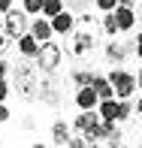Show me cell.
Masks as SVG:
<instances>
[{"instance_id": "cell-1", "label": "cell", "mask_w": 142, "mask_h": 148, "mask_svg": "<svg viewBox=\"0 0 142 148\" xmlns=\"http://www.w3.org/2000/svg\"><path fill=\"white\" fill-rule=\"evenodd\" d=\"M94 42H97V18H94V15H82L76 21V30H73L70 51L76 58H82V55H88V51L94 49Z\"/></svg>"}, {"instance_id": "cell-2", "label": "cell", "mask_w": 142, "mask_h": 148, "mask_svg": "<svg viewBox=\"0 0 142 148\" xmlns=\"http://www.w3.org/2000/svg\"><path fill=\"white\" fill-rule=\"evenodd\" d=\"M15 82H18V91H21V97H24V100H30L33 94L39 91V66L18 64V66H15Z\"/></svg>"}, {"instance_id": "cell-3", "label": "cell", "mask_w": 142, "mask_h": 148, "mask_svg": "<svg viewBox=\"0 0 142 148\" xmlns=\"http://www.w3.org/2000/svg\"><path fill=\"white\" fill-rule=\"evenodd\" d=\"M36 66L43 73H55L60 66V49L55 42H43L39 45V55H36Z\"/></svg>"}, {"instance_id": "cell-4", "label": "cell", "mask_w": 142, "mask_h": 148, "mask_svg": "<svg viewBox=\"0 0 142 148\" xmlns=\"http://www.w3.org/2000/svg\"><path fill=\"white\" fill-rule=\"evenodd\" d=\"M109 82L115 85V94H118L121 100H130L133 91H136V85H139V79H133L130 73H124V70H115V73H109Z\"/></svg>"}, {"instance_id": "cell-5", "label": "cell", "mask_w": 142, "mask_h": 148, "mask_svg": "<svg viewBox=\"0 0 142 148\" xmlns=\"http://www.w3.org/2000/svg\"><path fill=\"white\" fill-rule=\"evenodd\" d=\"M3 27L9 33V39H18L24 30H27V12H18V9H9L3 18Z\"/></svg>"}, {"instance_id": "cell-6", "label": "cell", "mask_w": 142, "mask_h": 148, "mask_svg": "<svg viewBox=\"0 0 142 148\" xmlns=\"http://www.w3.org/2000/svg\"><path fill=\"white\" fill-rule=\"evenodd\" d=\"M97 103H100V94H97V88H94V85L79 88V94H76V106H79V109H94Z\"/></svg>"}, {"instance_id": "cell-7", "label": "cell", "mask_w": 142, "mask_h": 148, "mask_svg": "<svg viewBox=\"0 0 142 148\" xmlns=\"http://www.w3.org/2000/svg\"><path fill=\"white\" fill-rule=\"evenodd\" d=\"M76 21H79V18L64 9V12H58V15L51 18V27H55V33H73V30H76Z\"/></svg>"}, {"instance_id": "cell-8", "label": "cell", "mask_w": 142, "mask_h": 148, "mask_svg": "<svg viewBox=\"0 0 142 148\" xmlns=\"http://www.w3.org/2000/svg\"><path fill=\"white\" fill-rule=\"evenodd\" d=\"M112 15H115V21H118V27L121 30H130L133 24H136V12L130 9V6H124V3H118L112 9Z\"/></svg>"}, {"instance_id": "cell-9", "label": "cell", "mask_w": 142, "mask_h": 148, "mask_svg": "<svg viewBox=\"0 0 142 148\" xmlns=\"http://www.w3.org/2000/svg\"><path fill=\"white\" fill-rule=\"evenodd\" d=\"M15 42H18V51H21L24 58H36V55H39V45H43L33 33H21Z\"/></svg>"}, {"instance_id": "cell-10", "label": "cell", "mask_w": 142, "mask_h": 148, "mask_svg": "<svg viewBox=\"0 0 142 148\" xmlns=\"http://www.w3.org/2000/svg\"><path fill=\"white\" fill-rule=\"evenodd\" d=\"M30 33L39 39V42H49L51 33H55V27H51V21H45V18H36V21L30 24Z\"/></svg>"}, {"instance_id": "cell-11", "label": "cell", "mask_w": 142, "mask_h": 148, "mask_svg": "<svg viewBox=\"0 0 142 148\" xmlns=\"http://www.w3.org/2000/svg\"><path fill=\"white\" fill-rule=\"evenodd\" d=\"M94 88H97L100 100H112V94H115V85L109 79H103V76H94Z\"/></svg>"}, {"instance_id": "cell-12", "label": "cell", "mask_w": 142, "mask_h": 148, "mask_svg": "<svg viewBox=\"0 0 142 148\" xmlns=\"http://www.w3.org/2000/svg\"><path fill=\"white\" fill-rule=\"evenodd\" d=\"M51 136H55V145L58 148H64L67 142H70V127H67L64 121H58V124L51 127Z\"/></svg>"}, {"instance_id": "cell-13", "label": "cell", "mask_w": 142, "mask_h": 148, "mask_svg": "<svg viewBox=\"0 0 142 148\" xmlns=\"http://www.w3.org/2000/svg\"><path fill=\"white\" fill-rule=\"evenodd\" d=\"M118 106L115 100H100V115H103L106 121H118Z\"/></svg>"}, {"instance_id": "cell-14", "label": "cell", "mask_w": 142, "mask_h": 148, "mask_svg": "<svg viewBox=\"0 0 142 148\" xmlns=\"http://www.w3.org/2000/svg\"><path fill=\"white\" fill-rule=\"evenodd\" d=\"M124 55H127V49H124L121 42H109V45H106V58H109L112 64H121Z\"/></svg>"}, {"instance_id": "cell-15", "label": "cell", "mask_w": 142, "mask_h": 148, "mask_svg": "<svg viewBox=\"0 0 142 148\" xmlns=\"http://www.w3.org/2000/svg\"><path fill=\"white\" fill-rule=\"evenodd\" d=\"M58 12H64V3H60V0H45V6H43V15H45V18H55Z\"/></svg>"}, {"instance_id": "cell-16", "label": "cell", "mask_w": 142, "mask_h": 148, "mask_svg": "<svg viewBox=\"0 0 142 148\" xmlns=\"http://www.w3.org/2000/svg\"><path fill=\"white\" fill-rule=\"evenodd\" d=\"M103 30L109 33V36H115V33L121 30V27H118V21H115V15H112V12H106V18H103Z\"/></svg>"}, {"instance_id": "cell-17", "label": "cell", "mask_w": 142, "mask_h": 148, "mask_svg": "<svg viewBox=\"0 0 142 148\" xmlns=\"http://www.w3.org/2000/svg\"><path fill=\"white\" fill-rule=\"evenodd\" d=\"M43 6H45V0H24V12L27 15H39Z\"/></svg>"}, {"instance_id": "cell-18", "label": "cell", "mask_w": 142, "mask_h": 148, "mask_svg": "<svg viewBox=\"0 0 142 148\" xmlns=\"http://www.w3.org/2000/svg\"><path fill=\"white\" fill-rule=\"evenodd\" d=\"M73 79H76V85H79V88H85V85H94V73H85V70H79Z\"/></svg>"}, {"instance_id": "cell-19", "label": "cell", "mask_w": 142, "mask_h": 148, "mask_svg": "<svg viewBox=\"0 0 142 148\" xmlns=\"http://www.w3.org/2000/svg\"><path fill=\"white\" fill-rule=\"evenodd\" d=\"M130 115H133V106H130V103L124 100V103L118 106V121H124V118H130Z\"/></svg>"}, {"instance_id": "cell-20", "label": "cell", "mask_w": 142, "mask_h": 148, "mask_svg": "<svg viewBox=\"0 0 142 148\" xmlns=\"http://www.w3.org/2000/svg\"><path fill=\"white\" fill-rule=\"evenodd\" d=\"M118 3H121V0H97V6H100L103 12H112L115 6H118Z\"/></svg>"}, {"instance_id": "cell-21", "label": "cell", "mask_w": 142, "mask_h": 148, "mask_svg": "<svg viewBox=\"0 0 142 148\" xmlns=\"http://www.w3.org/2000/svg\"><path fill=\"white\" fill-rule=\"evenodd\" d=\"M9 97V85H6V79H0V103Z\"/></svg>"}, {"instance_id": "cell-22", "label": "cell", "mask_w": 142, "mask_h": 148, "mask_svg": "<svg viewBox=\"0 0 142 148\" xmlns=\"http://www.w3.org/2000/svg\"><path fill=\"white\" fill-rule=\"evenodd\" d=\"M9 9H12V0H0V15H6Z\"/></svg>"}, {"instance_id": "cell-23", "label": "cell", "mask_w": 142, "mask_h": 148, "mask_svg": "<svg viewBox=\"0 0 142 148\" xmlns=\"http://www.w3.org/2000/svg\"><path fill=\"white\" fill-rule=\"evenodd\" d=\"M6 118H9V109H6V106L0 103V124H6Z\"/></svg>"}, {"instance_id": "cell-24", "label": "cell", "mask_w": 142, "mask_h": 148, "mask_svg": "<svg viewBox=\"0 0 142 148\" xmlns=\"http://www.w3.org/2000/svg\"><path fill=\"white\" fill-rule=\"evenodd\" d=\"M6 70H9V64H6V60L0 58V79H6Z\"/></svg>"}, {"instance_id": "cell-25", "label": "cell", "mask_w": 142, "mask_h": 148, "mask_svg": "<svg viewBox=\"0 0 142 148\" xmlns=\"http://www.w3.org/2000/svg\"><path fill=\"white\" fill-rule=\"evenodd\" d=\"M136 55L142 58V33H139V36H136Z\"/></svg>"}, {"instance_id": "cell-26", "label": "cell", "mask_w": 142, "mask_h": 148, "mask_svg": "<svg viewBox=\"0 0 142 148\" xmlns=\"http://www.w3.org/2000/svg\"><path fill=\"white\" fill-rule=\"evenodd\" d=\"M136 112H139V115H142V100H139V103H136Z\"/></svg>"}, {"instance_id": "cell-27", "label": "cell", "mask_w": 142, "mask_h": 148, "mask_svg": "<svg viewBox=\"0 0 142 148\" xmlns=\"http://www.w3.org/2000/svg\"><path fill=\"white\" fill-rule=\"evenodd\" d=\"M121 3H124V6H130V3H133V0H121Z\"/></svg>"}, {"instance_id": "cell-28", "label": "cell", "mask_w": 142, "mask_h": 148, "mask_svg": "<svg viewBox=\"0 0 142 148\" xmlns=\"http://www.w3.org/2000/svg\"><path fill=\"white\" fill-rule=\"evenodd\" d=\"M139 88H142V70H139Z\"/></svg>"}, {"instance_id": "cell-29", "label": "cell", "mask_w": 142, "mask_h": 148, "mask_svg": "<svg viewBox=\"0 0 142 148\" xmlns=\"http://www.w3.org/2000/svg\"><path fill=\"white\" fill-rule=\"evenodd\" d=\"M30 148H45V145H39V142H36V145H30Z\"/></svg>"}, {"instance_id": "cell-30", "label": "cell", "mask_w": 142, "mask_h": 148, "mask_svg": "<svg viewBox=\"0 0 142 148\" xmlns=\"http://www.w3.org/2000/svg\"><path fill=\"white\" fill-rule=\"evenodd\" d=\"M139 148H142V145H139Z\"/></svg>"}]
</instances>
